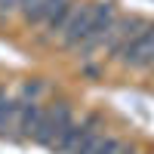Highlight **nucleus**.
<instances>
[{"instance_id":"nucleus-8","label":"nucleus","mask_w":154,"mask_h":154,"mask_svg":"<svg viewBox=\"0 0 154 154\" xmlns=\"http://www.w3.org/2000/svg\"><path fill=\"white\" fill-rule=\"evenodd\" d=\"M37 3H40V0H19V12L28 19L31 12H34V6H37Z\"/></svg>"},{"instance_id":"nucleus-2","label":"nucleus","mask_w":154,"mask_h":154,"mask_svg":"<svg viewBox=\"0 0 154 154\" xmlns=\"http://www.w3.org/2000/svg\"><path fill=\"white\" fill-rule=\"evenodd\" d=\"M114 22H117V6L114 3H93L89 31L80 40V46H77L80 59H89V53H96V49H105V40H108V34L114 28Z\"/></svg>"},{"instance_id":"nucleus-7","label":"nucleus","mask_w":154,"mask_h":154,"mask_svg":"<svg viewBox=\"0 0 154 154\" xmlns=\"http://www.w3.org/2000/svg\"><path fill=\"white\" fill-rule=\"evenodd\" d=\"M120 148H123L120 139H114V136H105V133H102V136H99V139H96V142L89 145L83 154H120Z\"/></svg>"},{"instance_id":"nucleus-1","label":"nucleus","mask_w":154,"mask_h":154,"mask_svg":"<svg viewBox=\"0 0 154 154\" xmlns=\"http://www.w3.org/2000/svg\"><path fill=\"white\" fill-rule=\"evenodd\" d=\"M74 123V114H71V105L65 102H56V105H43V114H40V123L34 130V142L40 148H56L62 142L65 130Z\"/></svg>"},{"instance_id":"nucleus-4","label":"nucleus","mask_w":154,"mask_h":154,"mask_svg":"<svg viewBox=\"0 0 154 154\" xmlns=\"http://www.w3.org/2000/svg\"><path fill=\"white\" fill-rule=\"evenodd\" d=\"M154 22L142 19V16H117V22H114V28L108 34V40H105V53L117 59L126 46H130L136 37H142L148 28H151Z\"/></svg>"},{"instance_id":"nucleus-6","label":"nucleus","mask_w":154,"mask_h":154,"mask_svg":"<svg viewBox=\"0 0 154 154\" xmlns=\"http://www.w3.org/2000/svg\"><path fill=\"white\" fill-rule=\"evenodd\" d=\"M117 62H123L130 68H154V25L123 49L117 56Z\"/></svg>"},{"instance_id":"nucleus-5","label":"nucleus","mask_w":154,"mask_h":154,"mask_svg":"<svg viewBox=\"0 0 154 154\" xmlns=\"http://www.w3.org/2000/svg\"><path fill=\"white\" fill-rule=\"evenodd\" d=\"M89 22H93V3H80V0H77L74 9H71V19L65 22V28L59 34L62 46L65 49H77L80 40L86 37V31H89Z\"/></svg>"},{"instance_id":"nucleus-9","label":"nucleus","mask_w":154,"mask_h":154,"mask_svg":"<svg viewBox=\"0 0 154 154\" xmlns=\"http://www.w3.org/2000/svg\"><path fill=\"white\" fill-rule=\"evenodd\" d=\"M120 154H136V151H133L130 145H123V148H120Z\"/></svg>"},{"instance_id":"nucleus-3","label":"nucleus","mask_w":154,"mask_h":154,"mask_svg":"<svg viewBox=\"0 0 154 154\" xmlns=\"http://www.w3.org/2000/svg\"><path fill=\"white\" fill-rule=\"evenodd\" d=\"M99 136H102V130H99V117H96V114H89V117L74 120V123L68 126L65 136H62V142H59L53 151H59V154H83Z\"/></svg>"}]
</instances>
